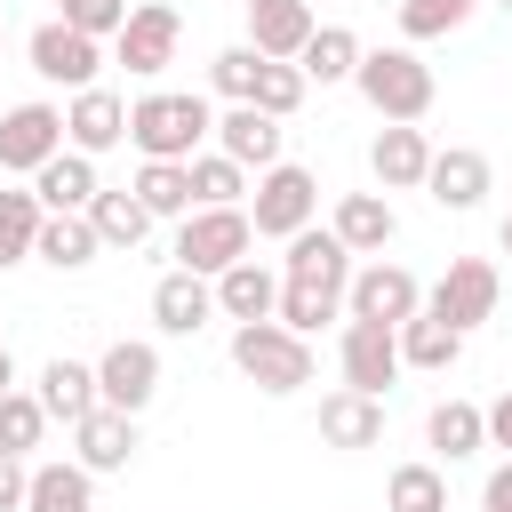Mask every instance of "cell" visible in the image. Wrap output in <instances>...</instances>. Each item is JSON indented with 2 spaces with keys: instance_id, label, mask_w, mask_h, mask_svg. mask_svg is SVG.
<instances>
[{
  "instance_id": "cell-1",
  "label": "cell",
  "mask_w": 512,
  "mask_h": 512,
  "mask_svg": "<svg viewBox=\"0 0 512 512\" xmlns=\"http://www.w3.org/2000/svg\"><path fill=\"white\" fill-rule=\"evenodd\" d=\"M200 136H216L208 96L152 88V96H136V104H128V144H136L144 160H192V152H200Z\"/></svg>"
},
{
  "instance_id": "cell-2",
  "label": "cell",
  "mask_w": 512,
  "mask_h": 512,
  "mask_svg": "<svg viewBox=\"0 0 512 512\" xmlns=\"http://www.w3.org/2000/svg\"><path fill=\"white\" fill-rule=\"evenodd\" d=\"M232 368H240L256 392L288 400V392L312 384V336H296L288 320H240V328H232Z\"/></svg>"
},
{
  "instance_id": "cell-3",
  "label": "cell",
  "mask_w": 512,
  "mask_h": 512,
  "mask_svg": "<svg viewBox=\"0 0 512 512\" xmlns=\"http://www.w3.org/2000/svg\"><path fill=\"white\" fill-rule=\"evenodd\" d=\"M352 88L368 96L376 120H424L432 96H440V80H432V64L416 48H368L360 72H352Z\"/></svg>"
},
{
  "instance_id": "cell-4",
  "label": "cell",
  "mask_w": 512,
  "mask_h": 512,
  "mask_svg": "<svg viewBox=\"0 0 512 512\" xmlns=\"http://www.w3.org/2000/svg\"><path fill=\"white\" fill-rule=\"evenodd\" d=\"M312 216H320V184H312V168L272 160V168L256 176V192H248V224H256V240H288V232H304Z\"/></svg>"
},
{
  "instance_id": "cell-5",
  "label": "cell",
  "mask_w": 512,
  "mask_h": 512,
  "mask_svg": "<svg viewBox=\"0 0 512 512\" xmlns=\"http://www.w3.org/2000/svg\"><path fill=\"white\" fill-rule=\"evenodd\" d=\"M256 248V224H248V208H192L184 224H176V264L184 272H232L240 256Z\"/></svg>"
},
{
  "instance_id": "cell-6",
  "label": "cell",
  "mask_w": 512,
  "mask_h": 512,
  "mask_svg": "<svg viewBox=\"0 0 512 512\" xmlns=\"http://www.w3.org/2000/svg\"><path fill=\"white\" fill-rule=\"evenodd\" d=\"M496 296H504V280H496V264H488V256H448V272L424 288V312L472 336L480 320H496Z\"/></svg>"
},
{
  "instance_id": "cell-7",
  "label": "cell",
  "mask_w": 512,
  "mask_h": 512,
  "mask_svg": "<svg viewBox=\"0 0 512 512\" xmlns=\"http://www.w3.org/2000/svg\"><path fill=\"white\" fill-rule=\"evenodd\" d=\"M24 56H32V72L48 80V88H96V72H104V40L96 32H72L64 16H48L32 40H24Z\"/></svg>"
},
{
  "instance_id": "cell-8",
  "label": "cell",
  "mask_w": 512,
  "mask_h": 512,
  "mask_svg": "<svg viewBox=\"0 0 512 512\" xmlns=\"http://www.w3.org/2000/svg\"><path fill=\"white\" fill-rule=\"evenodd\" d=\"M56 152H64V104L32 96V104H8L0 112V168L8 176H40Z\"/></svg>"
},
{
  "instance_id": "cell-9",
  "label": "cell",
  "mask_w": 512,
  "mask_h": 512,
  "mask_svg": "<svg viewBox=\"0 0 512 512\" xmlns=\"http://www.w3.org/2000/svg\"><path fill=\"white\" fill-rule=\"evenodd\" d=\"M176 40H184V16H176L168 0H136L128 24L112 32V64H128L136 80H152V72L176 64Z\"/></svg>"
},
{
  "instance_id": "cell-10",
  "label": "cell",
  "mask_w": 512,
  "mask_h": 512,
  "mask_svg": "<svg viewBox=\"0 0 512 512\" xmlns=\"http://www.w3.org/2000/svg\"><path fill=\"white\" fill-rule=\"evenodd\" d=\"M336 360H344V384H352V392H376V400H384V392L400 384V368H408V360H400V328H384V320H352V312H344V344H336Z\"/></svg>"
},
{
  "instance_id": "cell-11",
  "label": "cell",
  "mask_w": 512,
  "mask_h": 512,
  "mask_svg": "<svg viewBox=\"0 0 512 512\" xmlns=\"http://www.w3.org/2000/svg\"><path fill=\"white\" fill-rule=\"evenodd\" d=\"M344 312H352V320H384V328H400V320L424 312V280H416L408 264H384V256H376L368 272H352Z\"/></svg>"
},
{
  "instance_id": "cell-12",
  "label": "cell",
  "mask_w": 512,
  "mask_h": 512,
  "mask_svg": "<svg viewBox=\"0 0 512 512\" xmlns=\"http://www.w3.org/2000/svg\"><path fill=\"white\" fill-rule=\"evenodd\" d=\"M96 392H104V408L144 416V408H152V392H160V352H152L144 336H120V344L96 360Z\"/></svg>"
},
{
  "instance_id": "cell-13",
  "label": "cell",
  "mask_w": 512,
  "mask_h": 512,
  "mask_svg": "<svg viewBox=\"0 0 512 512\" xmlns=\"http://www.w3.org/2000/svg\"><path fill=\"white\" fill-rule=\"evenodd\" d=\"M488 184H496V168H488V152H472V144H448V152H432V168H424V192H432V208H448V216H472V208L488 200Z\"/></svg>"
},
{
  "instance_id": "cell-14",
  "label": "cell",
  "mask_w": 512,
  "mask_h": 512,
  "mask_svg": "<svg viewBox=\"0 0 512 512\" xmlns=\"http://www.w3.org/2000/svg\"><path fill=\"white\" fill-rule=\"evenodd\" d=\"M64 144H72V152H88V160H96V152H112V144H128V96H112L104 80H96V88H80V96L64 104Z\"/></svg>"
},
{
  "instance_id": "cell-15",
  "label": "cell",
  "mask_w": 512,
  "mask_h": 512,
  "mask_svg": "<svg viewBox=\"0 0 512 512\" xmlns=\"http://www.w3.org/2000/svg\"><path fill=\"white\" fill-rule=\"evenodd\" d=\"M368 168L384 192H424V168H432V136L416 120H384L376 144H368Z\"/></svg>"
},
{
  "instance_id": "cell-16",
  "label": "cell",
  "mask_w": 512,
  "mask_h": 512,
  "mask_svg": "<svg viewBox=\"0 0 512 512\" xmlns=\"http://www.w3.org/2000/svg\"><path fill=\"white\" fill-rule=\"evenodd\" d=\"M288 256H280V280H304V288H352V248L336 240V232H320V224H304V232H288L280 240Z\"/></svg>"
},
{
  "instance_id": "cell-17",
  "label": "cell",
  "mask_w": 512,
  "mask_h": 512,
  "mask_svg": "<svg viewBox=\"0 0 512 512\" xmlns=\"http://www.w3.org/2000/svg\"><path fill=\"white\" fill-rule=\"evenodd\" d=\"M152 320H160V336H200L208 320H216V280L208 272H160L152 280Z\"/></svg>"
},
{
  "instance_id": "cell-18",
  "label": "cell",
  "mask_w": 512,
  "mask_h": 512,
  "mask_svg": "<svg viewBox=\"0 0 512 512\" xmlns=\"http://www.w3.org/2000/svg\"><path fill=\"white\" fill-rule=\"evenodd\" d=\"M136 448H144V432H136L128 408H88V416L72 424V456H80L88 472H128Z\"/></svg>"
},
{
  "instance_id": "cell-19",
  "label": "cell",
  "mask_w": 512,
  "mask_h": 512,
  "mask_svg": "<svg viewBox=\"0 0 512 512\" xmlns=\"http://www.w3.org/2000/svg\"><path fill=\"white\" fill-rule=\"evenodd\" d=\"M320 440H328V448H344V456H360V448H384V400H376V392H352V384H336V392L320 400Z\"/></svg>"
},
{
  "instance_id": "cell-20",
  "label": "cell",
  "mask_w": 512,
  "mask_h": 512,
  "mask_svg": "<svg viewBox=\"0 0 512 512\" xmlns=\"http://www.w3.org/2000/svg\"><path fill=\"white\" fill-rule=\"evenodd\" d=\"M240 8H248V48H256V56H288V64H296L304 40L320 32V24H312V0H240Z\"/></svg>"
},
{
  "instance_id": "cell-21",
  "label": "cell",
  "mask_w": 512,
  "mask_h": 512,
  "mask_svg": "<svg viewBox=\"0 0 512 512\" xmlns=\"http://www.w3.org/2000/svg\"><path fill=\"white\" fill-rule=\"evenodd\" d=\"M328 232H336L352 256H384V248L400 240V216H392V200H384V192H344V200H336V216H328Z\"/></svg>"
},
{
  "instance_id": "cell-22",
  "label": "cell",
  "mask_w": 512,
  "mask_h": 512,
  "mask_svg": "<svg viewBox=\"0 0 512 512\" xmlns=\"http://www.w3.org/2000/svg\"><path fill=\"white\" fill-rule=\"evenodd\" d=\"M280 144H288V128H280L272 112H256V104H232V112L216 120V152H232V160L256 168V176L280 160Z\"/></svg>"
},
{
  "instance_id": "cell-23",
  "label": "cell",
  "mask_w": 512,
  "mask_h": 512,
  "mask_svg": "<svg viewBox=\"0 0 512 512\" xmlns=\"http://www.w3.org/2000/svg\"><path fill=\"white\" fill-rule=\"evenodd\" d=\"M216 312L240 328V320H272L280 312V272L272 264H256V256H240L232 272H216Z\"/></svg>"
},
{
  "instance_id": "cell-24",
  "label": "cell",
  "mask_w": 512,
  "mask_h": 512,
  "mask_svg": "<svg viewBox=\"0 0 512 512\" xmlns=\"http://www.w3.org/2000/svg\"><path fill=\"white\" fill-rule=\"evenodd\" d=\"M32 392H40V408H48L64 432H72L88 408H104V392H96V368H88V360H64V352L40 368V384H32Z\"/></svg>"
},
{
  "instance_id": "cell-25",
  "label": "cell",
  "mask_w": 512,
  "mask_h": 512,
  "mask_svg": "<svg viewBox=\"0 0 512 512\" xmlns=\"http://www.w3.org/2000/svg\"><path fill=\"white\" fill-rule=\"evenodd\" d=\"M32 192H40V208H48V216H72V208H88V200H96L104 184H96V160L64 144V152H56V160H48L40 176H32Z\"/></svg>"
},
{
  "instance_id": "cell-26",
  "label": "cell",
  "mask_w": 512,
  "mask_h": 512,
  "mask_svg": "<svg viewBox=\"0 0 512 512\" xmlns=\"http://www.w3.org/2000/svg\"><path fill=\"white\" fill-rule=\"evenodd\" d=\"M32 256H40L48 272H88V264L104 256V240H96V224H88V208H72V216H48V224H40V240H32Z\"/></svg>"
},
{
  "instance_id": "cell-27",
  "label": "cell",
  "mask_w": 512,
  "mask_h": 512,
  "mask_svg": "<svg viewBox=\"0 0 512 512\" xmlns=\"http://www.w3.org/2000/svg\"><path fill=\"white\" fill-rule=\"evenodd\" d=\"M24 512H96V472H88L80 456H72V464H32Z\"/></svg>"
},
{
  "instance_id": "cell-28",
  "label": "cell",
  "mask_w": 512,
  "mask_h": 512,
  "mask_svg": "<svg viewBox=\"0 0 512 512\" xmlns=\"http://www.w3.org/2000/svg\"><path fill=\"white\" fill-rule=\"evenodd\" d=\"M424 440H432L448 464H464V456H480V448H488V408H472V400H432Z\"/></svg>"
},
{
  "instance_id": "cell-29",
  "label": "cell",
  "mask_w": 512,
  "mask_h": 512,
  "mask_svg": "<svg viewBox=\"0 0 512 512\" xmlns=\"http://www.w3.org/2000/svg\"><path fill=\"white\" fill-rule=\"evenodd\" d=\"M360 56H368V48H360V32H352V24H320V32L304 40V56H296V64H304V80H312V88H336V80H352V72H360Z\"/></svg>"
},
{
  "instance_id": "cell-30",
  "label": "cell",
  "mask_w": 512,
  "mask_h": 512,
  "mask_svg": "<svg viewBox=\"0 0 512 512\" xmlns=\"http://www.w3.org/2000/svg\"><path fill=\"white\" fill-rule=\"evenodd\" d=\"M400 360H408V368H424V376H448V368L464 360V328H448V320L416 312V320H400Z\"/></svg>"
},
{
  "instance_id": "cell-31",
  "label": "cell",
  "mask_w": 512,
  "mask_h": 512,
  "mask_svg": "<svg viewBox=\"0 0 512 512\" xmlns=\"http://www.w3.org/2000/svg\"><path fill=\"white\" fill-rule=\"evenodd\" d=\"M88 224H96L104 248H144V232H152L160 216H152L136 192H96V200H88Z\"/></svg>"
},
{
  "instance_id": "cell-32",
  "label": "cell",
  "mask_w": 512,
  "mask_h": 512,
  "mask_svg": "<svg viewBox=\"0 0 512 512\" xmlns=\"http://www.w3.org/2000/svg\"><path fill=\"white\" fill-rule=\"evenodd\" d=\"M128 192H136L152 216H176V224L192 216V168H184V160H144Z\"/></svg>"
},
{
  "instance_id": "cell-33",
  "label": "cell",
  "mask_w": 512,
  "mask_h": 512,
  "mask_svg": "<svg viewBox=\"0 0 512 512\" xmlns=\"http://www.w3.org/2000/svg\"><path fill=\"white\" fill-rule=\"evenodd\" d=\"M184 168H192V208H240V192H248V168H240L232 152H192Z\"/></svg>"
},
{
  "instance_id": "cell-34",
  "label": "cell",
  "mask_w": 512,
  "mask_h": 512,
  "mask_svg": "<svg viewBox=\"0 0 512 512\" xmlns=\"http://www.w3.org/2000/svg\"><path fill=\"white\" fill-rule=\"evenodd\" d=\"M384 512H448V472L440 464H392Z\"/></svg>"
},
{
  "instance_id": "cell-35",
  "label": "cell",
  "mask_w": 512,
  "mask_h": 512,
  "mask_svg": "<svg viewBox=\"0 0 512 512\" xmlns=\"http://www.w3.org/2000/svg\"><path fill=\"white\" fill-rule=\"evenodd\" d=\"M40 224H48V208H40V192H0V272L32 256V240H40Z\"/></svg>"
},
{
  "instance_id": "cell-36",
  "label": "cell",
  "mask_w": 512,
  "mask_h": 512,
  "mask_svg": "<svg viewBox=\"0 0 512 512\" xmlns=\"http://www.w3.org/2000/svg\"><path fill=\"white\" fill-rule=\"evenodd\" d=\"M48 424H56V416L40 408V392H24V384H16V392H0V448H8V456H32Z\"/></svg>"
},
{
  "instance_id": "cell-37",
  "label": "cell",
  "mask_w": 512,
  "mask_h": 512,
  "mask_svg": "<svg viewBox=\"0 0 512 512\" xmlns=\"http://www.w3.org/2000/svg\"><path fill=\"white\" fill-rule=\"evenodd\" d=\"M472 8H480V0H400V40H408V48H416V40H448V32L472 24Z\"/></svg>"
},
{
  "instance_id": "cell-38",
  "label": "cell",
  "mask_w": 512,
  "mask_h": 512,
  "mask_svg": "<svg viewBox=\"0 0 512 512\" xmlns=\"http://www.w3.org/2000/svg\"><path fill=\"white\" fill-rule=\"evenodd\" d=\"M312 96V80H304V64H288V56H264V72H256V112H272V120H288L296 104Z\"/></svg>"
},
{
  "instance_id": "cell-39",
  "label": "cell",
  "mask_w": 512,
  "mask_h": 512,
  "mask_svg": "<svg viewBox=\"0 0 512 512\" xmlns=\"http://www.w3.org/2000/svg\"><path fill=\"white\" fill-rule=\"evenodd\" d=\"M336 312H344V296H336V288H304V280H280V312H272V320H288L296 336H312V328H320V320H336Z\"/></svg>"
},
{
  "instance_id": "cell-40",
  "label": "cell",
  "mask_w": 512,
  "mask_h": 512,
  "mask_svg": "<svg viewBox=\"0 0 512 512\" xmlns=\"http://www.w3.org/2000/svg\"><path fill=\"white\" fill-rule=\"evenodd\" d=\"M256 72H264V56H256L248 40L208 56V80H216V96H224V104H248V96H256Z\"/></svg>"
},
{
  "instance_id": "cell-41",
  "label": "cell",
  "mask_w": 512,
  "mask_h": 512,
  "mask_svg": "<svg viewBox=\"0 0 512 512\" xmlns=\"http://www.w3.org/2000/svg\"><path fill=\"white\" fill-rule=\"evenodd\" d=\"M128 8H136V0H56V16H64L72 32H96V40H112V32L128 24Z\"/></svg>"
},
{
  "instance_id": "cell-42",
  "label": "cell",
  "mask_w": 512,
  "mask_h": 512,
  "mask_svg": "<svg viewBox=\"0 0 512 512\" xmlns=\"http://www.w3.org/2000/svg\"><path fill=\"white\" fill-rule=\"evenodd\" d=\"M24 488H32V464L0 448V512H24Z\"/></svg>"
},
{
  "instance_id": "cell-43",
  "label": "cell",
  "mask_w": 512,
  "mask_h": 512,
  "mask_svg": "<svg viewBox=\"0 0 512 512\" xmlns=\"http://www.w3.org/2000/svg\"><path fill=\"white\" fill-rule=\"evenodd\" d=\"M480 512H512V456L488 472V488H480Z\"/></svg>"
},
{
  "instance_id": "cell-44",
  "label": "cell",
  "mask_w": 512,
  "mask_h": 512,
  "mask_svg": "<svg viewBox=\"0 0 512 512\" xmlns=\"http://www.w3.org/2000/svg\"><path fill=\"white\" fill-rule=\"evenodd\" d=\"M488 448H504V456H512V392L488 408Z\"/></svg>"
},
{
  "instance_id": "cell-45",
  "label": "cell",
  "mask_w": 512,
  "mask_h": 512,
  "mask_svg": "<svg viewBox=\"0 0 512 512\" xmlns=\"http://www.w3.org/2000/svg\"><path fill=\"white\" fill-rule=\"evenodd\" d=\"M0 392H16V352H8V336H0Z\"/></svg>"
},
{
  "instance_id": "cell-46",
  "label": "cell",
  "mask_w": 512,
  "mask_h": 512,
  "mask_svg": "<svg viewBox=\"0 0 512 512\" xmlns=\"http://www.w3.org/2000/svg\"><path fill=\"white\" fill-rule=\"evenodd\" d=\"M496 248H504V256H512V208H504V224H496Z\"/></svg>"
},
{
  "instance_id": "cell-47",
  "label": "cell",
  "mask_w": 512,
  "mask_h": 512,
  "mask_svg": "<svg viewBox=\"0 0 512 512\" xmlns=\"http://www.w3.org/2000/svg\"><path fill=\"white\" fill-rule=\"evenodd\" d=\"M0 40H8V24H0Z\"/></svg>"
},
{
  "instance_id": "cell-48",
  "label": "cell",
  "mask_w": 512,
  "mask_h": 512,
  "mask_svg": "<svg viewBox=\"0 0 512 512\" xmlns=\"http://www.w3.org/2000/svg\"><path fill=\"white\" fill-rule=\"evenodd\" d=\"M496 8H512V0H496Z\"/></svg>"
}]
</instances>
